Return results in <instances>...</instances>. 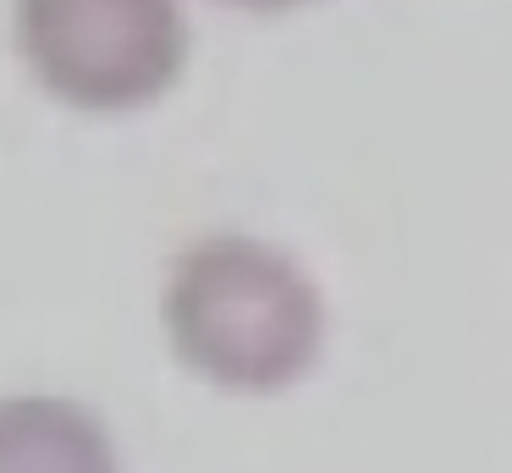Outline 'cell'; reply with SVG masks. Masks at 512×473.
<instances>
[{"label": "cell", "instance_id": "cell-1", "mask_svg": "<svg viewBox=\"0 0 512 473\" xmlns=\"http://www.w3.org/2000/svg\"><path fill=\"white\" fill-rule=\"evenodd\" d=\"M166 330L204 380L226 391H281L320 352L325 303L281 248L204 237L171 264Z\"/></svg>", "mask_w": 512, "mask_h": 473}, {"label": "cell", "instance_id": "cell-2", "mask_svg": "<svg viewBox=\"0 0 512 473\" xmlns=\"http://www.w3.org/2000/svg\"><path fill=\"white\" fill-rule=\"evenodd\" d=\"M17 44L34 77L78 110H133L188 61L177 0H17Z\"/></svg>", "mask_w": 512, "mask_h": 473}, {"label": "cell", "instance_id": "cell-3", "mask_svg": "<svg viewBox=\"0 0 512 473\" xmlns=\"http://www.w3.org/2000/svg\"><path fill=\"white\" fill-rule=\"evenodd\" d=\"M0 473H116L111 435L94 413L61 396L0 402Z\"/></svg>", "mask_w": 512, "mask_h": 473}, {"label": "cell", "instance_id": "cell-4", "mask_svg": "<svg viewBox=\"0 0 512 473\" xmlns=\"http://www.w3.org/2000/svg\"><path fill=\"white\" fill-rule=\"evenodd\" d=\"M232 6H254V11H281V6H298V0H232Z\"/></svg>", "mask_w": 512, "mask_h": 473}]
</instances>
